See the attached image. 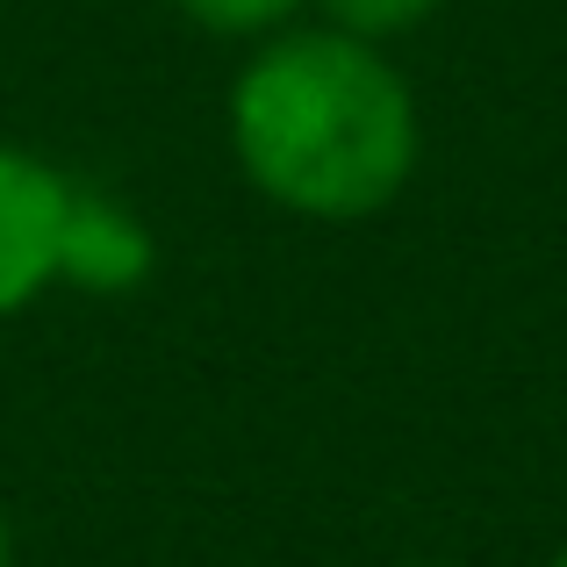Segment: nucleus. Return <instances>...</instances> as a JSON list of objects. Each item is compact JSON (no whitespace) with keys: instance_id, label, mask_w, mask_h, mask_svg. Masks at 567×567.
<instances>
[{"instance_id":"5","label":"nucleus","mask_w":567,"mask_h":567,"mask_svg":"<svg viewBox=\"0 0 567 567\" xmlns=\"http://www.w3.org/2000/svg\"><path fill=\"white\" fill-rule=\"evenodd\" d=\"M202 29H223V37H245V29H274L280 14H295V0H181Z\"/></svg>"},{"instance_id":"4","label":"nucleus","mask_w":567,"mask_h":567,"mask_svg":"<svg viewBox=\"0 0 567 567\" xmlns=\"http://www.w3.org/2000/svg\"><path fill=\"white\" fill-rule=\"evenodd\" d=\"M331 8V22L346 29V37H402V29H416L439 0H323Z\"/></svg>"},{"instance_id":"1","label":"nucleus","mask_w":567,"mask_h":567,"mask_svg":"<svg viewBox=\"0 0 567 567\" xmlns=\"http://www.w3.org/2000/svg\"><path fill=\"white\" fill-rule=\"evenodd\" d=\"M245 173L302 216H367L410 181L416 109L410 86L346 29L280 37L230 94Z\"/></svg>"},{"instance_id":"3","label":"nucleus","mask_w":567,"mask_h":567,"mask_svg":"<svg viewBox=\"0 0 567 567\" xmlns=\"http://www.w3.org/2000/svg\"><path fill=\"white\" fill-rule=\"evenodd\" d=\"M58 274L80 280V288L123 295V288H137V280L152 274V237H144V223L130 216L123 202L72 187L65 230H58Z\"/></svg>"},{"instance_id":"6","label":"nucleus","mask_w":567,"mask_h":567,"mask_svg":"<svg viewBox=\"0 0 567 567\" xmlns=\"http://www.w3.org/2000/svg\"><path fill=\"white\" fill-rule=\"evenodd\" d=\"M0 567H8V525H0Z\"/></svg>"},{"instance_id":"2","label":"nucleus","mask_w":567,"mask_h":567,"mask_svg":"<svg viewBox=\"0 0 567 567\" xmlns=\"http://www.w3.org/2000/svg\"><path fill=\"white\" fill-rule=\"evenodd\" d=\"M65 202L72 181H58L43 158L0 144V317H14L43 280H58Z\"/></svg>"},{"instance_id":"7","label":"nucleus","mask_w":567,"mask_h":567,"mask_svg":"<svg viewBox=\"0 0 567 567\" xmlns=\"http://www.w3.org/2000/svg\"><path fill=\"white\" fill-rule=\"evenodd\" d=\"M554 567H567V554H560V560H554Z\"/></svg>"}]
</instances>
